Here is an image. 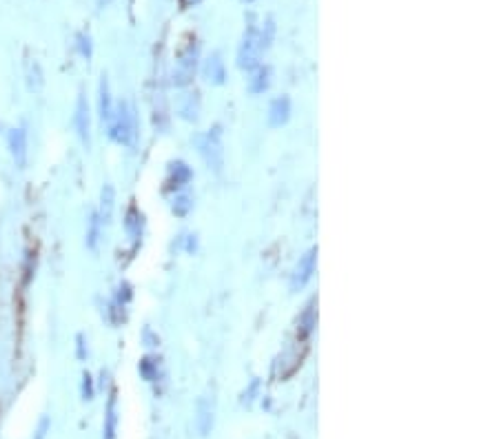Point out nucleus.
Segmentation results:
<instances>
[{"label":"nucleus","instance_id":"obj_7","mask_svg":"<svg viewBox=\"0 0 499 439\" xmlns=\"http://www.w3.org/2000/svg\"><path fill=\"white\" fill-rule=\"evenodd\" d=\"M313 271H315V249H311L306 256L297 262V267H295V273H293V280H291V286L293 291L297 289H302L306 282L311 280L313 275Z\"/></svg>","mask_w":499,"mask_h":439},{"label":"nucleus","instance_id":"obj_1","mask_svg":"<svg viewBox=\"0 0 499 439\" xmlns=\"http://www.w3.org/2000/svg\"><path fill=\"white\" fill-rule=\"evenodd\" d=\"M262 52H264V43H262L260 29L248 27V32L244 34L242 43H240V49H237V67L240 69H246V71L260 67Z\"/></svg>","mask_w":499,"mask_h":439},{"label":"nucleus","instance_id":"obj_3","mask_svg":"<svg viewBox=\"0 0 499 439\" xmlns=\"http://www.w3.org/2000/svg\"><path fill=\"white\" fill-rule=\"evenodd\" d=\"M198 146H200V155H202L209 167H213L216 171L222 169L224 151H222V138H220V131L218 129L209 131L205 135H200V138H198Z\"/></svg>","mask_w":499,"mask_h":439},{"label":"nucleus","instance_id":"obj_5","mask_svg":"<svg viewBox=\"0 0 499 439\" xmlns=\"http://www.w3.org/2000/svg\"><path fill=\"white\" fill-rule=\"evenodd\" d=\"M7 144H9V153L16 162L18 169H23L27 164V131L25 129H12L7 135Z\"/></svg>","mask_w":499,"mask_h":439},{"label":"nucleus","instance_id":"obj_6","mask_svg":"<svg viewBox=\"0 0 499 439\" xmlns=\"http://www.w3.org/2000/svg\"><path fill=\"white\" fill-rule=\"evenodd\" d=\"M73 122H76V131H78L80 140L84 144H89V129H91V122H89V102H87V98H84L82 93L78 95V102H76Z\"/></svg>","mask_w":499,"mask_h":439},{"label":"nucleus","instance_id":"obj_17","mask_svg":"<svg viewBox=\"0 0 499 439\" xmlns=\"http://www.w3.org/2000/svg\"><path fill=\"white\" fill-rule=\"evenodd\" d=\"M244 3H253V0H244Z\"/></svg>","mask_w":499,"mask_h":439},{"label":"nucleus","instance_id":"obj_15","mask_svg":"<svg viewBox=\"0 0 499 439\" xmlns=\"http://www.w3.org/2000/svg\"><path fill=\"white\" fill-rule=\"evenodd\" d=\"M180 3H182V7H194L200 3V0H180Z\"/></svg>","mask_w":499,"mask_h":439},{"label":"nucleus","instance_id":"obj_14","mask_svg":"<svg viewBox=\"0 0 499 439\" xmlns=\"http://www.w3.org/2000/svg\"><path fill=\"white\" fill-rule=\"evenodd\" d=\"M78 47H80V52L82 56H91V38L89 36H84V34H78Z\"/></svg>","mask_w":499,"mask_h":439},{"label":"nucleus","instance_id":"obj_4","mask_svg":"<svg viewBox=\"0 0 499 439\" xmlns=\"http://www.w3.org/2000/svg\"><path fill=\"white\" fill-rule=\"evenodd\" d=\"M196 65H198V43L194 41L187 45V49H182L176 63V71H174V80L178 87H185L191 82V78L196 74Z\"/></svg>","mask_w":499,"mask_h":439},{"label":"nucleus","instance_id":"obj_16","mask_svg":"<svg viewBox=\"0 0 499 439\" xmlns=\"http://www.w3.org/2000/svg\"><path fill=\"white\" fill-rule=\"evenodd\" d=\"M98 5H100V7H104V5H109V0H98Z\"/></svg>","mask_w":499,"mask_h":439},{"label":"nucleus","instance_id":"obj_8","mask_svg":"<svg viewBox=\"0 0 499 439\" xmlns=\"http://www.w3.org/2000/svg\"><path fill=\"white\" fill-rule=\"evenodd\" d=\"M289 113H291L289 98H277V100L271 102V109H268V124L282 126L286 120H289Z\"/></svg>","mask_w":499,"mask_h":439},{"label":"nucleus","instance_id":"obj_9","mask_svg":"<svg viewBox=\"0 0 499 439\" xmlns=\"http://www.w3.org/2000/svg\"><path fill=\"white\" fill-rule=\"evenodd\" d=\"M268 82H271V69L268 67H255L253 76L248 78V89L253 93H262L268 89Z\"/></svg>","mask_w":499,"mask_h":439},{"label":"nucleus","instance_id":"obj_12","mask_svg":"<svg viewBox=\"0 0 499 439\" xmlns=\"http://www.w3.org/2000/svg\"><path fill=\"white\" fill-rule=\"evenodd\" d=\"M111 209H113V189L107 184V187L102 189V220L104 222H109Z\"/></svg>","mask_w":499,"mask_h":439},{"label":"nucleus","instance_id":"obj_11","mask_svg":"<svg viewBox=\"0 0 499 439\" xmlns=\"http://www.w3.org/2000/svg\"><path fill=\"white\" fill-rule=\"evenodd\" d=\"M113 113V104H111V95H109V85H107V78L102 76L100 80V115L104 122H109Z\"/></svg>","mask_w":499,"mask_h":439},{"label":"nucleus","instance_id":"obj_10","mask_svg":"<svg viewBox=\"0 0 499 439\" xmlns=\"http://www.w3.org/2000/svg\"><path fill=\"white\" fill-rule=\"evenodd\" d=\"M205 76H207L209 82H216V85H220L224 80V65H222V58H220V54H213L207 60Z\"/></svg>","mask_w":499,"mask_h":439},{"label":"nucleus","instance_id":"obj_13","mask_svg":"<svg viewBox=\"0 0 499 439\" xmlns=\"http://www.w3.org/2000/svg\"><path fill=\"white\" fill-rule=\"evenodd\" d=\"M91 227H89V247L91 249H95V242H98V233H100V220H98V216H91Z\"/></svg>","mask_w":499,"mask_h":439},{"label":"nucleus","instance_id":"obj_2","mask_svg":"<svg viewBox=\"0 0 499 439\" xmlns=\"http://www.w3.org/2000/svg\"><path fill=\"white\" fill-rule=\"evenodd\" d=\"M109 135L120 144H129L133 138V115L131 109L124 102L113 106V113L109 118Z\"/></svg>","mask_w":499,"mask_h":439}]
</instances>
